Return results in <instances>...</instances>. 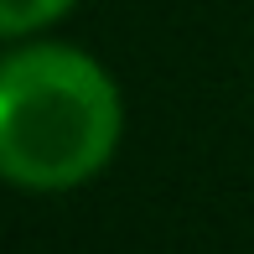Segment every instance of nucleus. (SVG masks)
<instances>
[{
    "label": "nucleus",
    "mask_w": 254,
    "mask_h": 254,
    "mask_svg": "<svg viewBox=\"0 0 254 254\" xmlns=\"http://www.w3.org/2000/svg\"><path fill=\"white\" fill-rule=\"evenodd\" d=\"M125 104L88 52L10 47L0 63V171L26 192H73L120 151Z\"/></svg>",
    "instance_id": "obj_1"
},
{
    "label": "nucleus",
    "mask_w": 254,
    "mask_h": 254,
    "mask_svg": "<svg viewBox=\"0 0 254 254\" xmlns=\"http://www.w3.org/2000/svg\"><path fill=\"white\" fill-rule=\"evenodd\" d=\"M67 5L73 0H0V31H5L10 42L31 37V31L52 26L57 16H67Z\"/></svg>",
    "instance_id": "obj_2"
}]
</instances>
